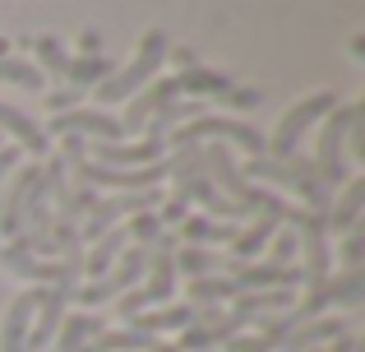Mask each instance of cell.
I'll return each instance as SVG.
<instances>
[{"label": "cell", "mask_w": 365, "mask_h": 352, "mask_svg": "<svg viewBox=\"0 0 365 352\" xmlns=\"http://www.w3.org/2000/svg\"><path fill=\"white\" fill-rule=\"evenodd\" d=\"M83 158L98 167H148L162 163V144L158 139H139V144H107V139H83Z\"/></svg>", "instance_id": "13"}, {"label": "cell", "mask_w": 365, "mask_h": 352, "mask_svg": "<svg viewBox=\"0 0 365 352\" xmlns=\"http://www.w3.org/2000/svg\"><path fill=\"white\" fill-rule=\"evenodd\" d=\"M42 135H79V139H107V144H116L125 135L120 130V116H107V111H61V116H51L42 126Z\"/></svg>", "instance_id": "12"}, {"label": "cell", "mask_w": 365, "mask_h": 352, "mask_svg": "<svg viewBox=\"0 0 365 352\" xmlns=\"http://www.w3.org/2000/svg\"><path fill=\"white\" fill-rule=\"evenodd\" d=\"M167 61H176V70H195V56L185 46H167Z\"/></svg>", "instance_id": "40"}, {"label": "cell", "mask_w": 365, "mask_h": 352, "mask_svg": "<svg viewBox=\"0 0 365 352\" xmlns=\"http://www.w3.org/2000/svg\"><path fill=\"white\" fill-rule=\"evenodd\" d=\"M65 79H70V89H98L102 79H111V61L107 56H74L70 65H65Z\"/></svg>", "instance_id": "26"}, {"label": "cell", "mask_w": 365, "mask_h": 352, "mask_svg": "<svg viewBox=\"0 0 365 352\" xmlns=\"http://www.w3.org/2000/svg\"><path fill=\"white\" fill-rule=\"evenodd\" d=\"M46 107H51L56 116H61V111H74V107H79V89H61V93H51V98H46Z\"/></svg>", "instance_id": "38"}, {"label": "cell", "mask_w": 365, "mask_h": 352, "mask_svg": "<svg viewBox=\"0 0 365 352\" xmlns=\"http://www.w3.org/2000/svg\"><path fill=\"white\" fill-rule=\"evenodd\" d=\"M296 241H301V251H305V283H324L329 278V218H314L310 227H301V236H296Z\"/></svg>", "instance_id": "17"}, {"label": "cell", "mask_w": 365, "mask_h": 352, "mask_svg": "<svg viewBox=\"0 0 365 352\" xmlns=\"http://www.w3.org/2000/svg\"><path fill=\"white\" fill-rule=\"evenodd\" d=\"M130 246V236H125V227H111L107 236H98L93 241V251H83V273H88L93 283L107 273V264H116L120 260V251Z\"/></svg>", "instance_id": "22"}, {"label": "cell", "mask_w": 365, "mask_h": 352, "mask_svg": "<svg viewBox=\"0 0 365 352\" xmlns=\"http://www.w3.org/2000/svg\"><path fill=\"white\" fill-rule=\"evenodd\" d=\"M361 204H365V181H347L342 199L329 208V213H324V218H329V232H333V227H347V232H351V227H356V218H361Z\"/></svg>", "instance_id": "28"}, {"label": "cell", "mask_w": 365, "mask_h": 352, "mask_svg": "<svg viewBox=\"0 0 365 352\" xmlns=\"http://www.w3.org/2000/svg\"><path fill=\"white\" fill-rule=\"evenodd\" d=\"M176 79H158V84H148V89H139L130 98V111L120 116V130L125 135H143V126H148V116L153 111H162L167 102H176Z\"/></svg>", "instance_id": "15"}, {"label": "cell", "mask_w": 365, "mask_h": 352, "mask_svg": "<svg viewBox=\"0 0 365 352\" xmlns=\"http://www.w3.org/2000/svg\"><path fill=\"white\" fill-rule=\"evenodd\" d=\"M14 167H19V149L14 144H0V181L14 172Z\"/></svg>", "instance_id": "39"}, {"label": "cell", "mask_w": 365, "mask_h": 352, "mask_svg": "<svg viewBox=\"0 0 365 352\" xmlns=\"http://www.w3.org/2000/svg\"><path fill=\"white\" fill-rule=\"evenodd\" d=\"M167 46H171L167 33H162V28H148L143 42H139V51H134V61L125 65V70H111V79L98 84V98L102 102H125L139 89H148V79L158 74V65L167 61Z\"/></svg>", "instance_id": "2"}, {"label": "cell", "mask_w": 365, "mask_h": 352, "mask_svg": "<svg viewBox=\"0 0 365 352\" xmlns=\"http://www.w3.org/2000/svg\"><path fill=\"white\" fill-rule=\"evenodd\" d=\"M0 84H19V89H42V70L24 56H0Z\"/></svg>", "instance_id": "31"}, {"label": "cell", "mask_w": 365, "mask_h": 352, "mask_svg": "<svg viewBox=\"0 0 365 352\" xmlns=\"http://www.w3.org/2000/svg\"><path fill=\"white\" fill-rule=\"evenodd\" d=\"M296 251H301V241H296V232L287 227L282 236H273V255H268V264H287V260H296Z\"/></svg>", "instance_id": "36"}, {"label": "cell", "mask_w": 365, "mask_h": 352, "mask_svg": "<svg viewBox=\"0 0 365 352\" xmlns=\"http://www.w3.org/2000/svg\"><path fill=\"white\" fill-rule=\"evenodd\" d=\"M222 107H236V111H245V107H259V89H232L222 98Z\"/></svg>", "instance_id": "37"}, {"label": "cell", "mask_w": 365, "mask_h": 352, "mask_svg": "<svg viewBox=\"0 0 365 352\" xmlns=\"http://www.w3.org/2000/svg\"><path fill=\"white\" fill-rule=\"evenodd\" d=\"M222 316L217 306H195V301H176V306H153V311H139L130 320L134 334H171V329H190V325H213Z\"/></svg>", "instance_id": "9"}, {"label": "cell", "mask_w": 365, "mask_h": 352, "mask_svg": "<svg viewBox=\"0 0 365 352\" xmlns=\"http://www.w3.org/2000/svg\"><path fill=\"white\" fill-rule=\"evenodd\" d=\"M365 116V107L356 102V107H333L329 121H324L319 130V172H324V186H342L347 181V130L356 126V121Z\"/></svg>", "instance_id": "5"}, {"label": "cell", "mask_w": 365, "mask_h": 352, "mask_svg": "<svg viewBox=\"0 0 365 352\" xmlns=\"http://www.w3.org/2000/svg\"><path fill=\"white\" fill-rule=\"evenodd\" d=\"M102 334V320L98 316H65L61 329H56V352H79L88 338Z\"/></svg>", "instance_id": "25"}, {"label": "cell", "mask_w": 365, "mask_h": 352, "mask_svg": "<svg viewBox=\"0 0 365 352\" xmlns=\"http://www.w3.org/2000/svg\"><path fill=\"white\" fill-rule=\"evenodd\" d=\"M241 297V288H236L227 273H213V278H195L190 283V301L195 306H204V301H236Z\"/></svg>", "instance_id": "30"}, {"label": "cell", "mask_w": 365, "mask_h": 352, "mask_svg": "<svg viewBox=\"0 0 365 352\" xmlns=\"http://www.w3.org/2000/svg\"><path fill=\"white\" fill-rule=\"evenodd\" d=\"M116 311H120V316H125V320H134V316H139V311H143V301H139V292H125V301H120V306H116Z\"/></svg>", "instance_id": "41"}, {"label": "cell", "mask_w": 365, "mask_h": 352, "mask_svg": "<svg viewBox=\"0 0 365 352\" xmlns=\"http://www.w3.org/2000/svg\"><path fill=\"white\" fill-rule=\"evenodd\" d=\"M250 186H282V190H292V195H301L305 199V208L310 213H329L333 208V190L329 186H319V181H305L301 172H292L287 163H273V158H250V172H241Z\"/></svg>", "instance_id": "6"}, {"label": "cell", "mask_w": 365, "mask_h": 352, "mask_svg": "<svg viewBox=\"0 0 365 352\" xmlns=\"http://www.w3.org/2000/svg\"><path fill=\"white\" fill-rule=\"evenodd\" d=\"M37 176H42V167H37V163L14 167V181L0 190V236H9V241L24 232V204H28V195H33Z\"/></svg>", "instance_id": "14"}, {"label": "cell", "mask_w": 365, "mask_h": 352, "mask_svg": "<svg viewBox=\"0 0 365 352\" xmlns=\"http://www.w3.org/2000/svg\"><path fill=\"white\" fill-rule=\"evenodd\" d=\"M236 232H241V227H217V218H185V223L176 227V236H185V246H232L236 241Z\"/></svg>", "instance_id": "23"}, {"label": "cell", "mask_w": 365, "mask_h": 352, "mask_svg": "<svg viewBox=\"0 0 365 352\" xmlns=\"http://www.w3.org/2000/svg\"><path fill=\"white\" fill-rule=\"evenodd\" d=\"M356 352H361V348H356Z\"/></svg>", "instance_id": "45"}, {"label": "cell", "mask_w": 365, "mask_h": 352, "mask_svg": "<svg viewBox=\"0 0 365 352\" xmlns=\"http://www.w3.org/2000/svg\"><path fill=\"white\" fill-rule=\"evenodd\" d=\"M176 89L190 93V98H199V102H204V98H217V102H222L236 84L227 79V74H217V70H199V65H195V70H180L176 74Z\"/></svg>", "instance_id": "21"}, {"label": "cell", "mask_w": 365, "mask_h": 352, "mask_svg": "<svg viewBox=\"0 0 365 352\" xmlns=\"http://www.w3.org/2000/svg\"><path fill=\"white\" fill-rule=\"evenodd\" d=\"M42 190L56 199V204H61L65 190H70V167H65V158H61V154H51V163L42 167Z\"/></svg>", "instance_id": "33"}, {"label": "cell", "mask_w": 365, "mask_h": 352, "mask_svg": "<svg viewBox=\"0 0 365 352\" xmlns=\"http://www.w3.org/2000/svg\"><path fill=\"white\" fill-rule=\"evenodd\" d=\"M162 204V190H130V195H107L88 208V218L79 223V241H98L107 236L111 227H120V218H134V213H153Z\"/></svg>", "instance_id": "4"}, {"label": "cell", "mask_w": 365, "mask_h": 352, "mask_svg": "<svg viewBox=\"0 0 365 352\" xmlns=\"http://www.w3.org/2000/svg\"><path fill=\"white\" fill-rule=\"evenodd\" d=\"M79 46H83V56H102V33H93V28H88V33L79 37Z\"/></svg>", "instance_id": "42"}, {"label": "cell", "mask_w": 365, "mask_h": 352, "mask_svg": "<svg viewBox=\"0 0 365 352\" xmlns=\"http://www.w3.org/2000/svg\"><path fill=\"white\" fill-rule=\"evenodd\" d=\"M0 56H9V42H0Z\"/></svg>", "instance_id": "44"}, {"label": "cell", "mask_w": 365, "mask_h": 352, "mask_svg": "<svg viewBox=\"0 0 365 352\" xmlns=\"http://www.w3.org/2000/svg\"><path fill=\"white\" fill-rule=\"evenodd\" d=\"M333 107H338V93H314V98L296 102V107L282 116V126L273 130V139H268V154H264V158H273V163H287V158L296 154V144H301V135H305V130H310L319 116H329Z\"/></svg>", "instance_id": "7"}, {"label": "cell", "mask_w": 365, "mask_h": 352, "mask_svg": "<svg viewBox=\"0 0 365 352\" xmlns=\"http://www.w3.org/2000/svg\"><path fill=\"white\" fill-rule=\"evenodd\" d=\"M361 343H356V338H351V334H342V338H333V348H324V352H356Z\"/></svg>", "instance_id": "43"}, {"label": "cell", "mask_w": 365, "mask_h": 352, "mask_svg": "<svg viewBox=\"0 0 365 352\" xmlns=\"http://www.w3.org/2000/svg\"><path fill=\"white\" fill-rule=\"evenodd\" d=\"M0 130H5V135H14L19 149H28L33 158H46V154H51V139L42 135V126H37L33 116H24L19 107H9V102H0Z\"/></svg>", "instance_id": "18"}, {"label": "cell", "mask_w": 365, "mask_h": 352, "mask_svg": "<svg viewBox=\"0 0 365 352\" xmlns=\"http://www.w3.org/2000/svg\"><path fill=\"white\" fill-rule=\"evenodd\" d=\"M162 232H167V227L158 223V213H134V218H130V227H125L130 246H153Z\"/></svg>", "instance_id": "34"}, {"label": "cell", "mask_w": 365, "mask_h": 352, "mask_svg": "<svg viewBox=\"0 0 365 352\" xmlns=\"http://www.w3.org/2000/svg\"><path fill=\"white\" fill-rule=\"evenodd\" d=\"M148 260H153V246H125V251H120V260H116V269H107L98 283L79 288L74 297H79V301H88V306H102V301H111V297H120V292H130L134 283L143 278Z\"/></svg>", "instance_id": "8"}, {"label": "cell", "mask_w": 365, "mask_h": 352, "mask_svg": "<svg viewBox=\"0 0 365 352\" xmlns=\"http://www.w3.org/2000/svg\"><path fill=\"white\" fill-rule=\"evenodd\" d=\"M217 269H222V260H217L213 251H204V246H176V273H185L190 283L213 278Z\"/></svg>", "instance_id": "27"}, {"label": "cell", "mask_w": 365, "mask_h": 352, "mask_svg": "<svg viewBox=\"0 0 365 352\" xmlns=\"http://www.w3.org/2000/svg\"><path fill=\"white\" fill-rule=\"evenodd\" d=\"M342 334H351V329H347V320L319 316V320H310V325L292 329V334H287V343H282V352H310V348H324L329 338H342Z\"/></svg>", "instance_id": "19"}, {"label": "cell", "mask_w": 365, "mask_h": 352, "mask_svg": "<svg viewBox=\"0 0 365 352\" xmlns=\"http://www.w3.org/2000/svg\"><path fill=\"white\" fill-rule=\"evenodd\" d=\"M176 246H180V236H176V232H162L158 241H153L148 283H143V292H139L143 311H153L158 301H171V292H176Z\"/></svg>", "instance_id": "11"}, {"label": "cell", "mask_w": 365, "mask_h": 352, "mask_svg": "<svg viewBox=\"0 0 365 352\" xmlns=\"http://www.w3.org/2000/svg\"><path fill=\"white\" fill-rule=\"evenodd\" d=\"M79 352H176V343H162V338H153V334L120 329V334H98V338H88Z\"/></svg>", "instance_id": "20"}, {"label": "cell", "mask_w": 365, "mask_h": 352, "mask_svg": "<svg viewBox=\"0 0 365 352\" xmlns=\"http://www.w3.org/2000/svg\"><path fill=\"white\" fill-rule=\"evenodd\" d=\"M361 255H365V236H361V223L347 232L342 241V269H361Z\"/></svg>", "instance_id": "35"}, {"label": "cell", "mask_w": 365, "mask_h": 352, "mask_svg": "<svg viewBox=\"0 0 365 352\" xmlns=\"http://www.w3.org/2000/svg\"><path fill=\"white\" fill-rule=\"evenodd\" d=\"M93 204H98V190L93 186H74V190H65V199L56 204V218H61V223H79V218H88Z\"/></svg>", "instance_id": "32"}, {"label": "cell", "mask_w": 365, "mask_h": 352, "mask_svg": "<svg viewBox=\"0 0 365 352\" xmlns=\"http://www.w3.org/2000/svg\"><path fill=\"white\" fill-rule=\"evenodd\" d=\"M167 176L176 181V199H185V204H204L213 218H245L241 204H232V199L222 195V190L213 186V176H208L204 167V149H176V154L167 158Z\"/></svg>", "instance_id": "1"}, {"label": "cell", "mask_w": 365, "mask_h": 352, "mask_svg": "<svg viewBox=\"0 0 365 352\" xmlns=\"http://www.w3.org/2000/svg\"><path fill=\"white\" fill-rule=\"evenodd\" d=\"M204 139H213V144H236V149H245V154H268V139L259 135L250 121L241 116H195V121H185V126L176 130V149H195V144H204Z\"/></svg>", "instance_id": "3"}, {"label": "cell", "mask_w": 365, "mask_h": 352, "mask_svg": "<svg viewBox=\"0 0 365 352\" xmlns=\"http://www.w3.org/2000/svg\"><path fill=\"white\" fill-rule=\"evenodd\" d=\"M19 46H28V51L37 56V70H46L51 79H65V65H70V51L61 46V37L42 33V37H24Z\"/></svg>", "instance_id": "24"}, {"label": "cell", "mask_w": 365, "mask_h": 352, "mask_svg": "<svg viewBox=\"0 0 365 352\" xmlns=\"http://www.w3.org/2000/svg\"><path fill=\"white\" fill-rule=\"evenodd\" d=\"M74 292H79V283H51V288L42 292V301H37V316H33V329H28V338H24V352H42V348L56 338L61 320L70 316Z\"/></svg>", "instance_id": "10"}, {"label": "cell", "mask_w": 365, "mask_h": 352, "mask_svg": "<svg viewBox=\"0 0 365 352\" xmlns=\"http://www.w3.org/2000/svg\"><path fill=\"white\" fill-rule=\"evenodd\" d=\"M273 227L277 223H268V218H255V227H241V232H236V241H232V260H245L250 264V255L264 251V246L273 241Z\"/></svg>", "instance_id": "29"}, {"label": "cell", "mask_w": 365, "mask_h": 352, "mask_svg": "<svg viewBox=\"0 0 365 352\" xmlns=\"http://www.w3.org/2000/svg\"><path fill=\"white\" fill-rule=\"evenodd\" d=\"M46 288H24L14 301H9V316H5V329H0V352H24V338L33 329V316H37V301H42Z\"/></svg>", "instance_id": "16"}]
</instances>
